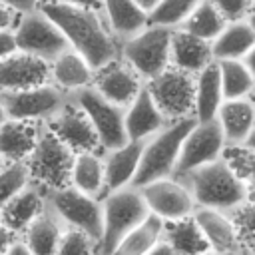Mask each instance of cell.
Returning a JSON list of instances; mask_svg holds the SVG:
<instances>
[{
  "label": "cell",
  "instance_id": "6da1fadb",
  "mask_svg": "<svg viewBox=\"0 0 255 255\" xmlns=\"http://www.w3.org/2000/svg\"><path fill=\"white\" fill-rule=\"evenodd\" d=\"M38 10L60 28L68 46L94 70L120 56V42L110 32L102 10L64 2H46L40 4Z\"/></svg>",
  "mask_w": 255,
  "mask_h": 255
},
{
  "label": "cell",
  "instance_id": "7a4b0ae2",
  "mask_svg": "<svg viewBox=\"0 0 255 255\" xmlns=\"http://www.w3.org/2000/svg\"><path fill=\"white\" fill-rule=\"evenodd\" d=\"M181 181L187 185L195 207L233 213V209L251 201V183L239 179L221 157L191 169Z\"/></svg>",
  "mask_w": 255,
  "mask_h": 255
},
{
  "label": "cell",
  "instance_id": "3957f363",
  "mask_svg": "<svg viewBox=\"0 0 255 255\" xmlns=\"http://www.w3.org/2000/svg\"><path fill=\"white\" fill-rule=\"evenodd\" d=\"M193 124H195L193 118H181V120L169 122L165 128H161L159 131L143 139L139 165L131 181L133 187H141L147 181L173 175L179 147L187 131L193 128Z\"/></svg>",
  "mask_w": 255,
  "mask_h": 255
},
{
  "label": "cell",
  "instance_id": "277c9868",
  "mask_svg": "<svg viewBox=\"0 0 255 255\" xmlns=\"http://www.w3.org/2000/svg\"><path fill=\"white\" fill-rule=\"evenodd\" d=\"M74 161V151L62 143L44 122L38 126V135L30 155L24 159L30 183L40 187L44 193L70 185V169Z\"/></svg>",
  "mask_w": 255,
  "mask_h": 255
},
{
  "label": "cell",
  "instance_id": "5b68a950",
  "mask_svg": "<svg viewBox=\"0 0 255 255\" xmlns=\"http://www.w3.org/2000/svg\"><path fill=\"white\" fill-rule=\"evenodd\" d=\"M147 213V205L137 187L126 185L116 191H108L102 201V233L96 245V253L112 255L120 239Z\"/></svg>",
  "mask_w": 255,
  "mask_h": 255
},
{
  "label": "cell",
  "instance_id": "8992f818",
  "mask_svg": "<svg viewBox=\"0 0 255 255\" xmlns=\"http://www.w3.org/2000/svg\"><path fill=\"white\" fill-rule=\"evenodd\" d=\"M171 30L157 24H147L137 34L120 42V58L143 80H151L169 68V40Z\"/></svg>",
  "mask_w": 255,
  "mask_h": 255
},
{
  "label": "cell",
  "instance_id": "52a82bcc",
  "mask_svg": "<svg viewBox=\"0 0 255 255\" xmlns=\"http://www.w3.org/2000/svg\"><path fill=\"white\" fill-rule=\"evenodd\" d=\"M46 205L62 221L64 227L80 229L98 245L102 233V201L100 197L78 191L72 185L46 191Z\"/></svg>",
  "mask_w": 255,
  "mask_h": 255
},
{
  "label": "cell",
  "instance_id": "ba28073f",
  "mask_svg": "<svg viewBox=\"0 0 255 255\" xmlns=\"http://www.w3.org/2000/svg\"><path fill=\"white\" fill-rule=\"evenodd\" d=\"M68 98L88 116L94 131L98 135V143L104 151L128 141V133H126V126H124V108L108 102L92 86L80 88V90L68 94Z\"/></svg>",
  "mask_w": 255,
  "mask_h": 255
},
{
  "label": "cell",
  "instance_id": "9c48e42d",
  "mask_svg": "<svg viewBox=\"0 0 255 255\" xmlns=\"http://www.w3.org/2000/svg\"><path fill=\"white\" fill-rule=\"evenodd\" d=\"M143 84L167 122H175L181 118H193L195 76L169 66L161 74H157L155 78Z\"/></svg>",
  "mask_w": 255,
  "mask_h": 255
},
{
  "label": "cell",
  "instance_id": "30bf717a",
  "mask_svg": "<svg viewBox=\"0 0 255 255\" xmlns=\"http://www.w3.org/2000/svg\"><path fill=\"white\" fill-rule=\"evenodd\" d=\"M16 48L30 56H36L44 62H52L68 46L60 28L40 10L20 14L14 26Z\"/></svg>",
  "mask_w": 255,
  "mask_h": 255
},
{
  "label": "cell",
  "instance_id": "8fae6325",
  "mask_svg": "<svg viewBox=\"0 0 255 255\" xmlns=\"http://www.w3.org/2000/svg\"><path fill=\"white\" fill-rule=\"evenodd\" d=\"M0 102L6 120L20 122H46L66 102V94L54 84L46 82L34 88L0 92Z\"/></svg>",
  "mask_w": 255,
  "mask_h": 255
},
{
  "label": "cell",
  "instance_id": "7c38bea8",
  "mask_svg": "<svg viewBox=\"0 0 255 255\" xmlns=\"http://www.w3.org/2000/svg\"><path fill=\"white\" fill-rule=\"evenodd\" d=\"M223 147H225V139H223V133L215 120L195 122L193 128L183 137V143L179 147L173 177L181 179L191 169L219 159Z\"/></svg>",
  "mask_w": 255,
  "mask_h": 255
},
{
  "label": "cell",
  "instance_id": "4fadbf2b",
  "mask_svg": "<svg viewBox=\"0 0 255 255\" xmlns=\"http://www.w3.org/2000/svg\"><path fill=\"white\" fill-rule=\"evenodd\" d=\"M137 189L147 205V211L157 215L163 221L183 219L191 215L195 209V203L187 185L173 175L147 181Z\"/></svg>",
  "mask_w": 255,
  "mask_h": 255
},
{
  "label": "cell",
  "instance_id": "5bb4252c",
  "mask_svg": "<svg viewBox=\"0 0 255 255\" xmlns=\"http://www.w3.org/2000/svg\"><path fill=\"white\" fill-rule=\"evenodd\" d=\"M44 124L74 153L98 151V147H100L98 135H96L88 116L68 96H66V102L60 106V110L54 116H50Z\"/></svg>",
  "mask_w": 255,
  "mask_h": 255
},
{
  "label": "cell",
  "instance_id": "9a60e30c",
  "mask_svg": "<svg viewBox=\"0 0 255 255\" xmlns=\"http://www.w3.org/2000/svg\"><path fill=\"white\" fill-rule=\"evenodd\" d=\"M141 86H143V80L120 56H116L114 60L94 70L92 88L100 96H104L108 102L120 108H126L133 100V96L139 92Z\"/></svg>",
  "mask_w": 255,
  "mask_h": 255
},
{
  "label": "cell",
  "instance_id": "2e32d148",
  "mask_svg": "<svg viewBox=\"0 0 255 255\" xmlns=\"http://www.w3.org/2000/svg\"><path fill=\"white\" fill-rule=\"evenodd\" d=\"M191 217L201 229L209 249L217 255H237V251L243 249L229 213L211 207H195Z\"/></svg>",
  "mask_w": 255,
  "mask_h": 255
},
{
  "label": "cell",
  "instance_id": "e0dca14e",
  "mask_svg": "<svg viewBox=\"0 0 255 255\" xmlns=\"http://www.w3.org/2000/svg\"><path fill=\"white\" fill-rule=\"evenodd\" d=\"M50 82L48 62L26 52H12L0 60V92L34 88Z\"/></svg>",
  "mask_w": 255,
  "mask_h": 255
},
{
  "label": "cell",
  "instance_id": "ac0fdd59",
  "mask_svg": "<svg viewBox=\"0 0 255 255\" xmlns=\"http://www.w3.org/2000/svg\"><path fill=\"white\" fill-rule=\"evenodd\" d=\"M215 122L223 133L225 145H251L255 126V106L251 98L223 100L215 114Z\"/></svg>",
  "mask_w": 255,
  "mask_h": 255
},
{
  "label": "cell",
  "instance_id": "d6986e66",
  "mask_svg": "<svg viewBox=\"0 0 255 255\" xmlns=\"http://www.w3.org/2000/svg\"><path fill=\"white\" fill-rule=\"evenodd\" d=\"M167 124L169 122L151 100L145 84L139 88L133 100L124 108V126H126L128 139L143 141L155 131H159L161 128H165Z\"/></svg>",
  "mask_w": 255,
  "mask_h": 255
},
{
  "label": "cell",
  "instance_id": "ffe728a7",
  "mask_svg": "<svg viewBox=\"0 0 255 255\" xmlns=\"http://www.w3.org/2000/svg\"><path fill=\"white\" fill-rule=\"evenodd\" d=\"M141 145L143 141L128 139L126 143L104 151L102 163H104V189L106 191H116L120 187L131 185L133 175L139 165Z\"/></svg>",
  "mask_w": 255,
  "mask_h": 255
},
{
  "label": "cell",
  "instance_id": "44dd1931",
  "mask_svg": "<svg viewBox=\"0 0 255 255\" xmlns=\"http://www.w3.org/2000/svg\"><path fill=\"white\" fill-rule=\"evenodd\" d=\"M211 58V48L207 40H201L181 28L171 30V40H169V66L183 70L191 76L201 72Z\"/></svg>",
  "mask_w": 255,
  "mask_h": 255
},
{
  "label": "cell",
  "instance_id": "7402d4cb",
  "mask_svg": "<svg viewBox=\"0 0 255 255\" xmlns=\"http://www.w3.org/2000/svg\"><path fill=\"white\" fill-rule=\"evenodd\" d=\"M48 76L50 84H54L58 90L66 94H72L80 88L92 86L94 68L76 50L66 48L52 62H48Z\"/></svg>",
  "mask_w": 255,
  "mask_h": 255
},
{
  "label": "cell",
  "instance_id": "603a6c76",
  "mask_svg": "<svg viewBox=\"0 0 255 255\" xmlns=\"http://www.w3.org/2000/svg\"><path fill=\"white\" fill-rule=\"evenodd\" d=\"M255 46V30L251 18L227 22L223 30L209 42L213 60H243L251 56Z\"/></svg>",
  "mask_w": 255,
  "mask_h": 255
},
{
  "label": "cell",
  "instance_id": "cb8c5ba5",
  "mask_svg": "<svg viewBox=\"0 0 255 255\" xmlns=\"http://www.w3.org/2000/svg\"><path fill=\"white\" fill-rule=\"evenodd\" d=\"M100 10L118 42H124L149 24L147 12L139 8L135 0H102Z\"/></svg>",
  "mask_w": 255,
  "mask_h": 255
},
{
  "label": "cell",
  "instance_id": "d4e9b609",
  "mask_svg": "<svg viewBox=\"0 0 255 255\" xmlns=\"http://www.w3.org/2000/svg\"><path fill=\"white\" fill-rule=\"evenodd\" d=\"M44 205H46L44 191L34 183H28L0 209V219L18 237L26 229V225L44 209Z\"/></svg>",
  "mask_w": 255,
  "mask_h": 255
},
{
  "label": "cell",
  "instance_id": "484cf974",
  "mask_svg": "<svg viewBox=\"0 0 255 255\" xmlns=\"http://www.w3.org/2000/svg\"><path fill=\"white\" fill-rule=\"evenodd\" d=\"M62 231V221L50 211L48 205H44V209L20 233V239L26 243L32 255H56Z\"/></svg>",
  "mask_w": 255,
  "mask_h": 255
},
{
  "label": "cell",
  "instance_id": "4316f807",
  "mask_svg": "<svg viewBox=\"0 0 255 255\" xmlns=\"http://www.w3.org/2000/svg\"><path fill=\"white\" fill-rule=\"evenodd\" d=\"M40 122L6 120L0 124V161H24L36 141Z\"/></svg>",
  "mask_w": 255,
  "mask_h": 255
},
{
  "label": "cell",
  "instance_id": "83f0119b",
  "mask_svg": "<svg viewBox=\"0 0 255 255\" xmlns=\"http://www.w3.org/2000/svg\"><path fill=\"white\" fill-rule=\"evenodd\" d=\"M223 102L219 70L215 60L209 62L201 72L195 74V88H193V120L195 122H209L215 120V114Z\"/></svg>",
  "mask_w": 255,
  "mask_h": 255
},
{
  "label": "cell",
  "instance_id": "f1b7e54d",
  "mask_svg": "<svg viewBox=\"0 0 255 255\" xmlns=\"http://www.w3.org/2000/svg\"><path fill=\"white\" fill-rule=\"evenodd\" d=\"M163 219L147 213L137 225H133L114 247L112 255H147L163 235Z\"/></svg>",
  "mask_w": 255,
  "mask_h": 255
},
{
  "label": "cell",
  "instance_id": "f546056e",
  "mask_svg": "<svg viewBox=\"0 0 255 255\" xmlns=\"http://www.w3.org/2000/svg\"><path fill=\"white\" fill-rule=\"evenodd\" d=\"M161 239L177 253V255H201L209 249L201 229L193 221L191 215L175 221L163 223V235Z\"/></svg>",
  "mask_w": 255,
  "mask_h": 255
},
{
  "label": "cell",
  "instance_id": "4dcf8cb0",
  "mask_svg": "<svg viewBox=\"0 0 255 255\" xmlns=\"http://www.w3.org/2000/svg\"><path fill=\"white\" fill-rule=\"evenodd\" d=\"M249 62L251 56L243 60H215L219 70L223 100H237L251 96L255 82H253V68Z\"/></svg>",
  "mask_w": 255,
  "mask_h": 255
},
{
  "label": "cell",
  "instance_id": "1f68e13d",
  "mask_svg": "<svg viewBox=\"0 0 255 255\" xmlns=\"http://www.w3.org/2000/svg\"><path fill=\"white\" fill-rule=\"evenodd\" d=\"M70 185L88 195L100 197L104 191V163L98 151H80L74 153L70 169Z\"/></svg>",
  "mask_w": 255,
  "mask_h": 255
},
{
  "label": "cell",
  "instance_id": "d6a6232c",
  "mask_svg": "<svg viewBox=\"0 0 255 255\" xmlns=\"http://www.w3.org/2000/svg\"><path fill=\"white\" fill-rule=\"evenodd\" d=\"M227 22L221 18V14L215 10V6L209 0H199L197 6L191 10V14L177 26L201 40L211 42L225 26Z\"/></svg>",
  "mask_w": 255,
  "mask_h": 255
},
{
  "label": "cell",
  "instance_id": "836d02e7",
  "mask_svg": "<svg viewBox=\"0 0 255 255\" xmlns=\"http://www.w3.org/2000/svg\"><path fill=\"white\" fill-rule=\"evenodd\" d=\"M197 2L199 0H159L147 12V22L165 28H177L191 14Z\"/></svg>",
  "mask_w": 255,
  "mask_h": 255
},
{
  "label": "cell",
  "instance_id": "e575fe53",
  "mask_svg": "<svg viewBox=\"0 0 255 255\" xmlns=\"http://www.w3.org/2000/svg\"><path fill=\"white\" fill-rule=\"evenodd\" d=\"M28 183H30V175L24 161H12L0 165V209Z\"/></svg>",
  "mask_w": 255,
  "mask_h": 255
},
{
  "label": "cell",
  "instance_id": "d590c367",
  "mask_svg": "<svg viewBox=\"0 0 255 255\" xmlns=\"http://www.w3.org/2000/svg\"><path fill=\"white\" fill-rule=\"evenodd\" d=\"M221 159L227 163V167L243 181L251 183L253 175V147L249 143L245 145H225L221 151Z\"/></svg>",
  "mask_w": 255,
  "mask_h": 255
},
{
  "label": "cell",
  "instance_id": "8d00e7d4",
  "mask_svg": "<svg viewBox=\"0 0 255 255\" xmlns=\"http://www.w3.org/2000/svg\"><path fill=\"white\" fill-rule=\"evenodd\" d=\"M56 255H96V243L84 231L64 227Z\"/></svg>",
  "mask_w": 255,
  "mask_h": 255
},
{
  "label": "cell",
  "instance_id": "74e56055",
  "mask_svg": "<svg viewBox=\"0 0 255 255\" xmlns=\"http://www.w3.org/2000/svg\"><path fill=\"white\" fill-rule=\"evenodd\" d=\"M225 22L247 20L253 12V0H209Z\"/></svg>",
  "mask_w": 255,
  "mask_h": 255
},
{
  "label": "cell",
  "instance_id": "f35d334b",
  "mask_svg": "<svg viewBox=\"0 0 255 255\" xmlns=\"http://www.w3.org/2000/svg\"><path fill=\"white\" fill-rule=\"evenodd\" d=\"M16 38H14V30H0V60L6 58L8 54L16 52Z\"/></svg>",
  "mask_w": 255,
  "mask_h": 255
},
{
  "label": "cell",
  "instance_id": "ab89813d",
  "mask_svg": "<svg viewBox=\"0 0 255 255\" xmlns=\"http://www.w3.org/2000/svg\"><path fill=\"white\" fill-rule=\"evenodd\" d=\"M20 14L0 2V30H14Z\"/></svg>",
  "mask_w": 255,
  "mask_h": 255
},
{
  "label": "cell",
  "instance_id": "60d3db41",
  "mask_svg": "<svg viewBox=\"0 0 255 255\" xmlns=\"http://www.w3.org/2000/svg\"><path fill=\"white\" fill-rule=\"evenodd\" d=\"M0 2L6 4L8 8H12L18 14H26V12L38 10V6H40V0H0Z\"/></svg>",
  "mask_w": 255,
  "mask_h": 255
},
{
  "label": "cell",
  "instance_id": "b9f144b4",
  "mask_svg": "<svg viewBox=\"0 0 255 255\" xmlns=\"http://www.w3.org/2000/svg\"><path fill=\"white\" fill-rule=\"evenodd\" d=\"M2 255H32V251L26 247V243H24L22 239L16 237V239L8 245V249H6Z\"/></svg>",
  "mask_w": 255,
  "mask_h": 255
},
{
  "label": "cell",
  "instance_id": "7bdbcfd3",
  "mask_svg": "<svg viewBox=\"0 0 255 255\" xmlns=\"http://www.w3.org/2000/svg\"><path fill=\"white\" fill-rule=\"evenodd\" d=\"M14 239H16V235H14V233L2 223V219H0V255L8 249V245H10Z\"/></svg>",
  "mask_w": 255,
  "mask_h": 255
},
{
  "label": "cell",
  "instance_id": "ee69618b",
  "mask_svg": "<svg viewBox=\"0 0 255 255\" xmlns=\"http://www.w3.org/2000/svg\"><path fill=\"white\" fill-rule=\"evenodd\" d=\"M46 2H64V4H80V6H88V8H102V0H40V4Z\"/></svg>",
  "mask_w": 255,
  "mask_h": 255
},
{
  "label": "cell",
  "instance_id": "f6af8a7d",
  "mask_svg": "<svg viewBox=\"0 0 255 255\" xmlns=\"http://www.w3.org/2000/svg\"><path fill=\"white\" fill-rule=\"evenodd\" d=\"M147 255H177V253H175V251H173V249H171V247L161 239V241H159V243H157V245H155Z\"/></svg>",
  "mask_w": 255,
  "mask_h": 255
},
{
  "label": "cell",
  "instance_id": "bcb514c9",
  "mask_svg": "<svg viewBox=\"0 0 255 255\" xmlns=\"http://www.w3.org/2000/svg\"><path fill=\"white\" fill-rule=\"evenodd\" d=\"M135 2L139 4V8H143L145 12H149V10H151V8H153V6H155L159 0H135Z\"/></svg>",
  "mask_w": 255,
  "mask_h": 255
},
{
  "label": "cell",
  "instance_id": "7dc6e473",
  "mask_svg": "<svg viewBox=\"0 0 255 255\" xmlns=\"http://www.w3.org/2000/svg\"><path fill=\"white\" fill-rule=\"evenodd\" d=\"M6 122V114H4V108H2V102H0V124Z\"/></svg>",
  "mask_w": 255,
  "mask_h": 255
},
{
  "label": "cell",
  "instance_id": "c3c4849f",
  "mask_svg": "<svg viewBox=\"0 0 255 255\" xmlns=\"http://www.w3.org/2000/svg\"><path fill=\"white\" fill-rule=\"evenodd\" d=\"M201 255H217V253H215V251H211V249H207V251H203Z\"/></svg>",
  "mask_w": 255,
  "mask_h": 255
}]
</instances>
